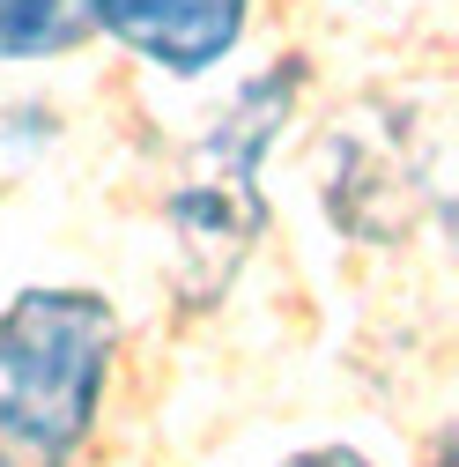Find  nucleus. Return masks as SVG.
Returning <instances> with one entry per match:
<instances>
[{"label": "nucleus", "mask_w": 459, "mask_h": 467, "mask_svg": "<svg viewBox=\"0 0 459 467\" xmlns=\"http://www.w3.org/2000/svg\"><path fill=\"white\" fill-rule=\"evenodd\" d=\"M119 319L97 289H15L0 312V467H67L97 431Z\"/></svg>", "instance_id": "obj_1"}, {"label": "nucleus", "mask_w": 459, "mask_h": 467, "mask_svg": "<svg viewBox=\"0 0 459 467\" xmlns=\"http://www.w3.org/2000/svg\"><path fill=\"white\" fill-rule=\"evenodd\" d=\"M297 104V67H274L260 82L238 89V104L215 119V134L200 141V163L186 171V186L170 193V230H178V282L186 297L208 305L215 289H230V275L245 267L252 238L267 230V201L252 186L260 156L274 149V127Z\"/></svg>", "instance_id": "obj_2"}, {"label": "nucleus", "mask_w": 459, "mask_h": 467, "mask_svg": "<svg viewBox=\"0 0 459 467\" xmlns=\"http://www.w3.org/2000/svg\"><path fill=\"white\" fill-rule=\"evenodd\" d=\"M252 0H104V30L163 75H215L245 45Z\"/></svg>", "instance_id": "obj_3"}, {"label": "nucleus", "mask_w": 459, "mask_h": 467, "mask_svg": "<svg viewBox=\"0 0 459 467\" xmlns=\"http://www.w3.org/2000/svg\"><path fill=\"white\" fill-rule=\"evenodd\" d=\"M104 30V0H0V67H37Z\"/></svg>", "instance_id": "obj_4"}, {"label": "nucleus", "mask_w": 459, "mask_h": 467, "mask_svg": "<svg viewBox=\"0 0 459 467\" xmlns=\"http://www.w3.org/2000/svg\"><path fill=\"white\" fill-rule=\"evenodd\" d=\"M281 467H371L356 445H311V452H297V460H281Z\"/></svg>", "instance_id": "obj_5"}]
</instances>
